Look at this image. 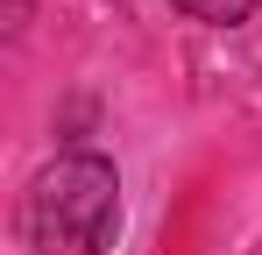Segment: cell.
Wrapping results in <instances>:
<instances>
[{"instance_id":"cell-1","label":"cell","mask_w":262,"mask_h":255,"mask_svg":"<svg viewBox=\"0 0 262 255\" xmlns=\"http://www.w3.org/2000/svg\"><path fill=\"white\" fill-rule=\"evenodd\" d=\"M14 234L36 255H106L121 234V170L99 149L50 156L14 213Z\"/></svg>"},{"instance_id":"cell-2","label":"cell","mask_w":262,"mask_h":255,"mask_svg":"<svg viewBox=\"0 0 262 255\" xmlns=\"http://www.w3.org/2000/svg\"><path fill=\"white\" fill-rule=\"evenodd\" d=\"M170 7H177V14H191V22H206V29H241L262 0H170Z\"/></svg>"}]
</instances>
